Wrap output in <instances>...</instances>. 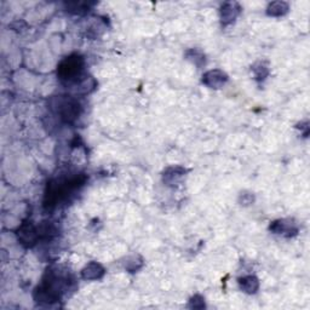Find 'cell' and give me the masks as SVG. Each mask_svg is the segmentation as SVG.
Wrapping results in <instances>:
<instances>
[{"label":"cell","mask_w":310,"mask_h":310,"mask_svg":"<svg viewBox=\"0 0 310 310\" xmlns=\"http://www.w3.org/2000/svg\"><path fill=\"white\" fill-rule=\"evenodd\" d=\"M239 286L246 294H255L256 291L260 287V282L256 277L252 275H247V277H244L241 279H239Z\"/></svg>","instance_id":"obj_7"},{"label":"cell","mask_w":310,"mask_h":310,"mask_svg":"<svg viewBox=\"0 0 310 310\" xmlns=\"http://www.w3.org/2000/svg\"><path fill=\"white\" fill-rule=\"evenodd\" d=\"M94 4H89V2H68L67 9L69 12L73 14H82V12L89 11V6Z\"/></svg>","instance_id":"obj_11"},{"label":"cell","mask_w":310,"mask_h":310,"mask_svg":"<svg viewBox=\"0 0 310 310\" xmlns=\"http://www.w3.org/2000/svg\"><path fill=\"white\" fill-rule=\"evenodd\" d=\"M55 107L56 113L67 124L74 123L82 113V106L73 97L60 96L55 99Z\"/></svg>","instance_id":"obj_2"},{"label":"cell","mask_w":310,"mask_h":310,"mask_svg":"<svg viewBox=\"0 0 310 310\" xmlns=\"http://www.w3.org/2000/svg\"><path fill=\"white\" fill-rule=\"evenodd\" d=\"M104 275V269L101 264L91 262L82 270V277L85 280H98Z\"/></svg>","instance_id":"obj_6"},{"label":"cell","mask_w":310,"mask_h":310,"mask_svg":"<svg viewBox=\"0 0 310 310\" xmlns=\"http://www.w3.org/2000/svg\"><path fill=\"white\" fill-rule=\"evenodd\" d=\"M270 230L275 234H282V235L291 236L297 233V228H294L291 223H286V221H277L270 226Z\"/></svg>","instance_id":"obj_8"},{"label":"cell","mask_w":310,"mask_h":310,"mask_svg":"<svg viewBox=\"0 0 310 310\" xmlns=\"http://www.w3.org/2000/svg\"><path fill=\"white\" fill-rule=\"evenodd\" d=\"M227 80H228V77L226 73L219 69L210 70V72L205 73L202 77V82L211 89H219L222 85L226 84Z\"/></svg>","instance_id":"obj_4"},{"label":"cell","mask_w":310,"mask_h":310,"mask_svg":"<svg viewBox=\"0 0 310 310\" xmlns=\"http://www.w3.org/2000/svg\"><path fill=\"white\" fill-rule=\"evenodd\" d=\"M185 172V170H183L182 167H172L168 168L165 173H163V180H166L167 183H176V179L180 176H183V173Z\"/></svg>","instance_id":"obj_10"},{"label":"cell","mask_w":310,"mask_h":310,"mask_svg":"<svg viewBox=\"0 0 310 310\" xmlns=\"http://www.w3.org/2000/svg\"><path fill=\"white\" fill-rule=\"evenodd\" d=\"M253 72H255V75H256V79L257 80H264L265 77L268 75V68L264 67V65H260L258 67H255L253 68Z\"/></svg>","instance_id":"obj_12"},{"label":"cell","mask_w":310,"mask_h":310,"mask_svg":"<svg viewBox=\"0 0 310 310\" xmlns=\"http://www.w3.org/2000/svg\"><path fill=\"white\" fill-rule=\"evenodd\" d=\"M201 301H204V299L201 298V297H199V296H195L194 298L192 299V301H190V303L193 304V308H204L205 307V303L204 302H201Z\"/></svg>","instance_id":"obj_13"},{"label":"cell","mask_w":310,"mask_h":310,"mask_svg":"<svg viewBox=\"0 0 310 310\" xmlns=\"http://www.w3.org/2000/svg\"><path fill=\"white\" fill-rule=\"evenodd\" d=\"M85 61L80 55L69 56L65 58L60 63L57 69L58 78L63 84L67 86H74L78 90H82V87L86 86L87 79L84 74Z\"/></svg>","instance_id":"obj_1"},{"label":"cell","mask_w":310,"mask_h":310,"mask_svg":"<svg viewBox=\"0 0 310 310\" xmlns=\"http://www.w3.org/2000/svg\"><path fill=\"white\" fill-rule=\"evenodd\" d=\"M287 11H289V4L285 1L270 2L267 7V14L274 17L284 16L285 14H287Z\"/></svg>","instance_id":"obj_9"},{"label":"cell","mask_w":310,"mask_h":310,"mask_svg":"<svg viewBox=\"0 0 310 310\" xmlns=\"http://www.w3.org/2000/svg\"><path fill=\"white\" fill-rule=\"evenodd\" d=\"M240 5L238 2H224L221 6V19L224 26L230 24L240 14Z\"/></svg>","instance_id":"obj_5"},{"label":"cell","mask_w":310,"mask_h":310,"mask_svg":"<svg viewBox=\"0 0 310 310\" xmlns=\"http://www.w3.org/2000/svg\"><path fill=\"white\" fill-rule=\"evenodd\" d=\"M17 235H18V240L21 241V244H23L26 247H32L39 239L38 227L34 226L32 222H24L19 227Z\"/></svg>","instance_id":"obj_3"}]
</instances>
